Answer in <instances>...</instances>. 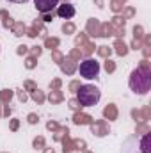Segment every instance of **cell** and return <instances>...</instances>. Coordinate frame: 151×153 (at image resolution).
<instances>
[{
	"instance_id": "obj_1",
	"label": "cell",
	"mask_w": 151,
	"mask_h": 153,
	"mask_svg": "<svg viewBox=\"0 0 151 153\" xmlns=\"http://www.w3.org/2000/svg\"><path fill=\"white\" fill-rule=\"evenodd\" d=\"M101 98V91L93 84H84L76 91V100L82 107H94Z\"/></svg>"
},
{
	"instance_id": "obj_5",
	"label": "cell",
	"mask_w": 151,
	"mask_h": 153,
	"mask_svg": "<svg viewBox=\"0 0 151 153\" xmlns=\"http://www.w3.org/2000/svg\"><path fill=\"white\" fill-rule=\"evenodd\" d=\"M75 5L71 4H62V5H57V16L59 18H64V20H71L75 16Z\"/></svg>"
},
{
	"instance_id": "obj_2",
	"label": "cell",
	"mask_w": 151,
	"mask_h": 153,
	"mask_svg": "<svg viewBox=\"0 0 151 153\" xmlns=\"http://www.w3.org/2000/svg\"><path fill=\"white\" fill-rule=\"evenodd\" d=\"M130 87L133 93H139V94H146L151 87V76L146 70L142 68H137L132 71L130 76Z\"/></svg>"
},
{
	"instance_id": "obj_3",
	"label": "cell",
	"mask_w": 151,
	"mask_h": 153,
	"mask_svg": "<svg viewBox=\"0 0 151 153\" xmlns=\"http://www.w3.org/2000/svg\"><path fill=\"white\" fill-rule=\"evenodd\" d=\"M100 62L96 61V59H85V61H82L80 62V66H78V73L82 78H85V80H93V78H96V76L100 75Z\"/></svg>"
},
{
	"instance_id": "obj_4",
	"label": "cell",
	"mask_w": 151,
	"mask_h": 153,
	"mask_svg": "<svg viewBox=\"0 0 151 153\" xmlns=\"http://www.w3.org/2000/svg\"><path fill=\"white\" fill-rule=\"evenodd\" d=\"M34 5H36V9L39 13L48 14V13H52L59 5V0H34Z\"/></svg>"
},
{
	"instance_id": "obj_7",
	"label": "cell",
	"mask_w": 151,
	"mask_h": 153,
	"mask_svg": "<svg viewBox=\"0 0 151 153\" xmlns=\"http://www.w3.org/2000/svg\"><path fill=\"white\" fill-rule=\"evenodd\" d=\"M7 2H13V4H27L29 0H7Z\"/></svg>"
},
{
	"instance_id": "obj_6",
	"label": "cell",
	"mask_w": 151,
	"mask_h": 153,
	"mask_svg": "<svg viewBox=\"0 0 151 153\" xmlns=\"http://www.w3.org/2000/svg\"><path fill=\"white\" fill-rule=\"evenodd\" d=\"M141 152L151 153V134H146V135L141 139Z\"/></svg>"
}]
</instances>
